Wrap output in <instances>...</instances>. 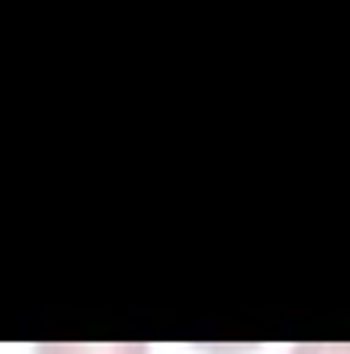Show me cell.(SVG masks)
<instances>
[{"mask_svg":"<svg viewBox=\"0 0 350 354\" xmlns=\"http://www.w3.org/2000/svg\"><path fill=\"white\" fill-rule=\"evenodd\" d=\"M37 354H149L145 342H42Z\"/></svg>","mask_w":350,"mask_h":354,"instance_id":"obj_1","label":"cell"},{"mask_svg":"<svg viewBox=\"0 0 350 354\" xmlns=\"http://www.w3.org/2000/svg\"><path fill=\"white\" fill-rule=\"evenodd\" d=\"M293 354H350L347 342H301Z\"/></svg>","mask_w":350,"mask_h":354,"instance_id":"obj_2","label":"cell"}]
</instances>
